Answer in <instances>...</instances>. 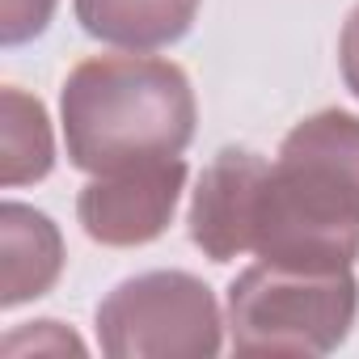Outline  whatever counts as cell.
Returning <instances> with one entry per match:
<instances>
[{
	"label": "cell",
	"instance_id": "1",
	"mask_svg": "<svg viewBox=\"0 0 359 359\" xmlns=\"http://www.w3.org/2000/svg\"><path fill=\"white\" fill-rule=\"evenodd\" d=\"M245 250L287 271H351L359 258V118L321 110L262 169Z\"/></svg>",
	"mask_w": 359,
	"mask_h": 359
},
{
	"label": "cell",
	"instance_id": "2",
	"mask_svg": "<svg viewBox=\"0 0 359 359\" xmlns=\"http://www.w3.org/2000/svg\"><path fill=\"white\" fill-rule=\"evenodd\" d=\"M195 135V93L169 60L102 55L64 85V140L85 173H114L177 156Z\"/></svg>",
	"mask_w": 359,
	"mask_h": 359
},
{
	"label": "cell",
	"instance_id": "3",
	"mask_svg": "<svg viewBox=\"0 0 359 359\" xmlns=\"http://www.w3.org/2000/svg\"><path fill=\"white\" fill-rule=\"evenodd\" d=\"M359 309L351 271L250 266L229 292V330L237 355H325Z\"/></svg>",
	"mask_w": 359,
	"mask_h": 359
},
{
	"label": "cell",
	"instance_id": "4",
	"mask_svg": "<svg viewBox=\"0 0 359 359\" xmlns=\"http://www.w3.org/2000/svg\"><path fill=\"white\" fill-rule=\"evenodd\" d=\"M97 338L114 359H212L220 351V309L195 275L152 271L102 300Z\"/></svg>",
	"mask_w": 359,
	"mask_h": 359
},
{
	"label": "cell",
	"instance_id": "5",
	"mask_svg": "<svg viewBox=\"0 0 359 359\" xmlns=\"http://www.w3.org/2000/svg\"><path fill=\"white\" fill-rule=\"evenodd\" d=\"M182 182H187V165L177 156L97 173L81 191L76 216L85 233L102 245H144L161 237L165 224L173 220Z\"/></svg>",
	"mask_w": 359,
	"mask_h": 359
},
{
	"label": "cell",
	"instance_id": "6",
	"mask_svg": "<svg viewBox=\"0 0 359 359\" xmlns=\"http://www.w3.org/2000/svg\"><path fill=\"white\" fill-rule=\"evenodd\" d=\"M266 161L245 148H224L199 177V191L191 203V237L212 262H229L245 254L250 208Z\"/></svg>",
	"mask_w": 359,
	"mask_h": 359
},
{
	"label": "cell",
	"instance_id": "7",
	"mask_svg": "<svg viewBox=\"0 0 359 359\" xmlns=\"http://www.w3.org/2000/svg\"><path fill=\"white\" fill-rule=\"evenodd\" d=\"M199 13V0H76L81 26L127 51H156L177 43Z\"/></svg>",
	"mask_w": 359,
	"mask_h": 359
},
{
	"label": "cell",
	"instance_id": "8",
	"mask_svg": "<svg viewBox=\"0 0 359 359\" xmlns=\"http://www.w3.org/2000/svg\"><path fill=\"white\" fill-rule=\"evenodd\" d=\"M0 237H5V296L0 304L13 309L30 296H43L64 266V250H60V233L47 216L22 208V203H5L0 212Z\"/></svg>",
	"mask_w": 359,
	"mask_h": 359
},
{
	"label": "cell",
	"instance_id": "9",
	"mask_svg": "<svg viewBox=\"0 0 359 359\" xmlns=\"http://www.w3.org/2000/svg\"><path fill=\"white\" fill-rule=\"evenodd\" d=\"M0 182L5 187H22V182H39L51 169V127L47 114L34 97H26L22 89H5L0 93Z\"/></svg>",
	"mask_w": 359,
	"mask_h": 359
},
{
	"label": "cell",
	"instance_id": "10",
	"mask_svg": "<svg viewBox=\"0 0 359 359\" xmlns=\"http://www.w3.org/2000/svg\"><path fill=\"white\" fill-rule=\"evenodd\" d=\"M55 0H5V13H0V39L9 47L34 39L47 22H51Z\"/></svg>",
	"mask_w": 359,
	"mask_h": 359
},
{
	"label": "cell",
	"instance_id": "11",
	"mask_svg": "<svg viewBox=\"0 0 359 359\" xmlns=\"http://www.w3.org/2000/svg\"><path fill=\"white\" fill-rule=\"evenodd\" d=\"M26 346H34V351H85L72 334H60V330H55V321H39V330L13 334V338L5 342V355H22Z\"/></svg>",
	"mask_w": 359,
	"mask_h": 359
},
{
	"label": "cell",
	"instance_id": "12",
	"mask_svg": "<svg viewBox=\"0 0 359 359\" xmlns=\"http://www.w3.org/2000/svg\"><path fill=\"white\" fill-rule=\"evenodd\" d=\"M338 60H342V76L351 85V93L359 97V9L351 13L346 30H342V43H338Z\"/></svg>",
	"mask_w": 359,
	"mask_h": 359
}]
</instances>
